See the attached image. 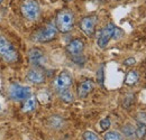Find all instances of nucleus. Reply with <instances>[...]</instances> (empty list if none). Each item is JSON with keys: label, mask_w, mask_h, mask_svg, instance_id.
Listing matches in <instances>:
<instances>
[{"label": "nucleus", "mask_w": 146, "mask_h": 140, "mask_svg": "<svg viewBox=\"0 0 146 140\" xmlns=\"http://www.w3.org/2000/svg\"><path fill=\"white\" fill-rule=\"evenodd\" d=\"M74 26V15L71 10L63 9L56 16V29L61 33H69Z\"/></svg>", "instance_id": "obj_1"}, {"label": "nucleus", "mask_w": 146, "mask_h": 140, "mask_svg": "<svg viewBox=\"0 0 146 140\" xmlns=\"http://www.w3.org/2000/svg\"><path fill=\"white\" fill-rule=\"evenodd\" d=\"M0 58L9 64L15 63L18 59L16 48L5 36H0Z\"/></svg>", "instance_id": "obj_2"}, {"label": "nucleus", "mask_w": 146, "mask_h": 140, "mask_svg": "<svg viewBox=\"0 0 146 140\" xmlns=\"http://www.w3.org/2000/svg\"><path fill=\"white\" fill-rule=\"evenodd\" d=\"M20 10L23 16L31 21L37 20L40 15V7L36 0H24L20 6Z\"/></svg>", "instance_id": "obj_3"}, {"label": "nucleus", "mask_w": 146, "mask_h": 140, "mask_svg": "<svg viewBox=\"0 0 146 140\" xmlns=\"http://www.w3.org/2000/svg\"><path fill=\"white\" fill-rule=\"evenodd\" d=\"M31 93L29 87H23L17 83L11 84L9 88V96L14 101H25L31 96Z\"/></svg>", "instance_id": "obj_4"}, {"label": "nucleus", "mask_w": 146, "mask_h": 140, "mask_svg": "<svg viewBox=\"0 0 146 140\" xmlns=\"http://www.w3.org/2000/svg\"><path fill=\"white\" fill-rule=\"evenodd\" d=\"M57 35V29L53 25H48L45 28L38 30L35 35L33 36V39L37 43H47L53 40Z\"/></svg>", "instance_id": "obj_5"}, {"label": "nucleus", "mask_w": 146, "mask_h": 140, "mask_svg": "<svg viewBox=\"0 0 146 140\" xmlns=\"http://www.w3.org/2000/svg\"><path fill=\"white\" fill-rule=\"evenodd\" d=\"M116 26L113 25V24H108L101 32H100V35L98 37V40H97V43H98V46L100 47V48H105L107 45H108V43H109V40L113 37L115 35V30H116Z\"/></svg>", "instance_id": "obj_6"}, {"label": "nucleus", "mask_w": 146, "mask_h": 140, "mask_svg": "<svg viewBox=\"0 0 146 140\" xmlns=\"http://www.w3.org/2000/svg\"><path fill=\"white\" fill-rule=\"evenodd\" d=\"M72 85V76L70 75L69 72H62L58 74V76L54 81V88L57 92H61L63 90H66Z\"/></svg>", "instance_id": "obj_7"}, {"label": "nucleus", "mask_w": 146, "mask_h": 140, "mask_svg": "<svg viewBox=\"0 0 146 140\" xmlns=\"http://www.w3.org/2000/svg\"><path fill=\"white\" fill-rule=\"evenodd\" d=\"M96 25H97V17L96 16H87V17L82 18V20L80 21L81 30L89 37L93 35Z\"/></svg>", "instance_id": "obj_8"}, {"label": "nucleus", "mask_w": 146, "mask_h": 140, "mask_svg": "<svg viewBox=\"0 0 146 140\" xmlns=\"http://www.w3.org/2000/svg\"><path fill=\"white\" fill-rule=\"evenodd\" d=\"M83 50H84V43L80 38H76V39L71 40L68 44V46H66V52L69 53L72 57L81 55V53L83 52Z\"/></svg>", "instance_id": "obj_9"}, {"label": "nucleus", "mask_w": 146, "mask_h": 140, "mask_svg": "<svg viewBox=\"0 0 146 140\" xmlns=\"http://www.w3.org/2000/svg\"><path fill=\"white\" fill-rule=\"evenodd\" d=\"M26 79L28 82H31L33 84H42L45 82V74L43 73V71L35 67V69L28 71Z\"/></svg>", "instance_id": "obj_10"}, {"label": "nucleus", "mask_w": 146, "mask_h": 140, "mask_svg": "<svg viewBox=\"0 0 146 140\" xmlns=\"http://www.w3.org/2000/svg\"><path fill=\"white\" fill-rule=\"evenodd\" d=\"M28 61L33 66H39L44 61V54L39 48H32L28 51Z\"/></svg>", "instance_id": "obj_11"}, {"label": "nucleus", "mask_w": 146, "mask_h": 140, "mask_svg": "<svg viewBox=\"0 0 146 140\" xmlns=\"http://www.w3.org/2000/svg\"><path fill=\"white\" fill-rule=\"evenodd\" d=\"M92 90H93V82L90 80L83 81L78 88V95L80 99H84Z\"/></svg>", "instance_id": "obj_12"}, {"label": "nucleus", "mask_w": 146, "mask_h": 140, "mask_svg": "<svg viewBox=\"0 0 146 140\" xmlns=\"http://www.w3.org/2000/svg\"><path fill=\"white\" fill-rule=\"evenodd\" d=\"M36 98L35 96H29L28 99L25 100L24 104L21 106V111L23 112H31V111H34L36 109Z\"/></svg>", "instance_id": "obj_13"}, {"label": "nucleus", "mask_w": 146, "mask_h": 140, "mask_svg": "<svg viewBox=\"0 0 146 140\" xmlns=\"http://www.w3.org/2000/svg\"><path fill=\"white\" fill-rule=\"evenodd\" d=\"M139 80V75L137 73V71H129L126 75V79H125V83L127 85H134L138 82Z\"/></svg>", "instance_id": "obj_14"}, {"label": "nucleus", "mask_w": 146, "mask_h": 140, "mask_svg": "<svg viewBox=\"0 0 146 140\" xmlns=\"http://www.w3.org/2000/svg\"><path fill=\"white\" fill-rule=\"evenodd\" d=\"M63 124H64L63 119L58 116H53L48 119V125L53 129H61L63 127Z\"/></svg>", "instance_id": "obj_15"}, {"label": "nucleus", "mask_w": 146, "mask_h": 140, "mask_svg": "<svg viewBox=\"0 0 146 140\" xmlns=\"http://www.w3.org/2000/svg\"><path fill=\"white\" fill-rule=\"evenodd\" d=\"M58 93H60V98H61V99H62L64 102H68V103H70V102H72L73 100H74L72 92H71L69 88H66V90H63V91H61V92H58Z\"/></svg>", "instance_id": "obj_16"}, {"label": "nucleus", "mask_w": 146, "mask_h": 140, "mask_svg": "<svg viewBox=\"0 0 146 140\" xmlns=\"http://www.w3.org/2000/svg\"><path fill=\"white\" fill-rule=\"evenodd\" d=\"M135 135L137 136V138L142 139L144 136L146 135V125L144 122H138L136 130H135Z\"/></svg>", "instance_id": "obj_17"}, {"label": "nucleus", "mask_w": 146, "mask_h": 140, "mask_svg": "<svg viewBox=\"0 0 146 140\" xmlns=\"http://www.w3.org/2000/svg\"><path fill=\"white\" fill-rule=\"evenodd\" d=\"M105 140H121V136L116 131H109L105 135Z\"/></svg>", "instance_id": "obj_18"}, {"label": "nucleus", "mask_w": 146, "mask_h": 140, "mask_svg": "<svg viewBox=\"0 0 146 140\" xmlns=\"http://www.w3.org/2000/svg\"><path fill=\"white\" fill-rule=\"evenodd\" d=\"M123 132L125 133V136L128 137V138L134 137V135H135V130H134V128H133L131 125H126V127L123 129Z\"/></svg>", "instance_id": "obj_19"}, {"label": "nucleus", "mask_w": 146, "mask_h": 140, "mask_svg": "<svg viewBox=\"0 0 146 140\" xmlns=\"http://www.w3.org/2000/svg\"><path fill=\"white\" fill-rule=\"evenodd\" d=\"M83 139L84 140H99V138H98V136H97L94 132H92V131H86V132L83 133Z\"/></svg>", "instance_id": "obj_20"}, {"label": "nucleus", "mask_w": 146, "mask_h": 140, "mask_svg": "<svg viewBox=\"0 0 146 140\" xmlns=\"http://www.w3.org/2000/svg\"><path fill=\"white\" fill-rule=\"evenodd\" d=\"M109 127H110V120L108 118H105V119H102L100 121V128H101V130H107Z\"/></svg>", "instance_id": "obj_21"}, {"label": "nucleus", "mask_w": 146, "mask_h": 140, "mask_svg": "<svg viewBox=\"0 0 146 140\" xmlns=\"http://www.w3.org/2000/svg\"><path fill=\"white\" fill-rule=\"evenodd\" d=\"M135 63H136V59L134 57H129L124 61V65H126V66H133V65H135Z\"/></svg>", "instance_id": "obj_22"}, {"label": "nucleus", "mask_w": 146, "mask_h": 140, "mask_svg": "<svg viewBox=\"0 0 146 140\" xmlns=\"http://www.w3.org/2000/svg\"><path fill=\"white\" fill-rule=\"evenodd\" d=\"M102 70H104V69L101 67V69L99 70V72H98V75H97V76H98V81H99V83H100V84H102V82H104V79H102L104 73H102Z\"/></svg>", "instance_id": "obj_23"}, {"label": "nucleus", "mask_w": 146, "mask_h": 140, "mask_svg": "<svg viewBox=\"0 0 146 140\" xmlns=\"http://www.w3.org/2000/svg\"><path fill=\"white\" fill-rule=\"evenodd\" d=\"M1 1H2V0H0V3H1Z\"/></svg>", "instance_id": "obj_24"}, {"label": "nucleus", "mask_w": 146, "mask_h": 140, "mask_svg": "<svg viewBox=\"0 0 146 140\" xmlns=\"http://www.w3.org/2000/svg\"><path fill=\"white\" fill-rule=\"evenodd\" d=\"M68 1H70V0H68Z\"/></svg>", "instance_id": "obj_25"}]
</instances>
